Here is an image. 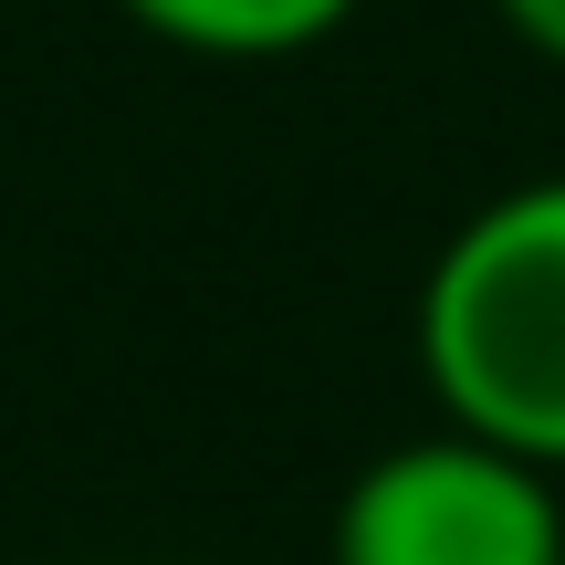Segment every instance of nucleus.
Instances as JSON below:
<instances>
[{
	"label": "nucleus",
	"mask_w": 565,
	"mask_h": 565,
	"mask_svg": "<svg viewBox=\"0 0 565 565\" xmlns=\"http://www.w3.org/2000/svg\"><path fill=\"white\" fill-rule=\"evenodd\" d=\"M335 565H565L555 471L440 419L345 482Z\"/></svg>",
	"instance_id": "obj_2"
},
{
	"label": "nucleus",
	"mask_w": 565,
	"mask_h": 565,
	"mask_svg": "<svg viewBox=\"0 0 565 565\" xmlns=\"http://www.w3.org/2000/svg\"><path fill=\"white\" fill-rule=\"evenodd\" d=\"M492 11H503V32L524 42V53H545L565 74V0H492Z\"/></svg>",
	"instance_id": "obj_4"
},
{
	"label": "nucleus",
	"mask_w": 565,
	"mask_h": 565,
	"mask_svg": "<svg viewBox=\"0 0 565 565\" xmlns=\"http://www.w3.org/2000/svg\"><path fill=\"white\" fill-rule=\"evenodd\" d=\"M419 387L450 429L565 482V179L482 200L419 273Z\"/></svg>",
	"instance_id": "obj_1"
},
{
	"label": "nucleus",
	"mask_w": 565,
	"mask_h": 565,
	"mask_svg": "<svg viewBox=\"0 0 565 565\" xmlns=\"http://www.w3.org/2000/svg\"><path fill=\"white\" fill-rule=\"evenodd\" d=\"M137 32L179 42L200 63H294L356 21V0H116Z\"/></svg>",
	"instance_id": "obj_3"
}]
</instances>
